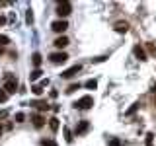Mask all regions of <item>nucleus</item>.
<instances>
[{
  "mask_svg": "<svg viewBox=\"0 0 156 146\" xmlns=\"http://www.w3.org/2000/svg\"><path fill=\"white\" fill-rule=\"evenodd\" d=\"M4 92L10 96V94H16L18 92V80H16V76H12V74H6V84H4Z\"/></svg>",
  "mask_w": 156,
  "mask_h": 146,
  "instance_id": "f257e3e1",
  "label": "nucleus"
},
{
  "mask_svg": "<svg viewBox=\"0 0 156 146\" xmlns=\"http://www.w3.org/2000/svg\"><path fill=\"white\" fill-rule=\"evenodd\" d=\"M72 105H74L76 109H90V107L94 105V97H92V96H84V97H80L78 101H74Z\"/></svg>",
  "mask_w": 156,
  "mask_h": 146,
  "instance_id": "f03ea898",
  "label": "nucleus"
},
{
  "mask_svg": "<svg viewBox=\"0 0 156 146\" xmlns=\"http://www.w3.org/2000/svg\"><path fill=\"white\" fill-rule=\"evenodd\" d=\"M49 58H51L53 64H65V62L68 61V55H66V53H62V51H58V53H53V55H49Z\"/></svg>",
  "mask_w": 156,
  "mask_h": 146,
  "instance_id": "7ed1b4c3",
  "label": "nucleus"
},
{
  "mask_svg": "<svg viewBox=\"0 0 156 146\" xmlns=\"http://www.w3.org/2000/svg\"><path fill=\"white\" fill-rule=\"evenodd\" d=\"M70 12H72L70 2H58V6H57V14H58L61 18H66Z\"/></svg>",
  "mask_w": 156,
  "mask_h": 146,
  "instance_id": "20e7f679",
  "label": "nucleus"
},
{
  "mask_svg": "<svg viewBox=\"0 0 156 146\" xmlns=\"http://www.w3.org/2000/svg\"><path fill=\"white\" fill-rule=\"evenodd\" d=\"M82 70V64H74V66H70V68H66V70L65 72H62V78H66V80H68V78H74L76 74H78V72H80Z\"/></svg>",
  "mask_w": 156,
  "mask_h": 146,
  "instance_id": "39448f33",
  "label": "nucleus"
},
{
  "mask_svg": "<svg viewBox=\"0 0 156 146\" xmlns=\"http://www.w3.org/2000/svg\"><path fill=\"white\" fill-rule=\"evenodd\" d=\"M66 27H68V23L65 22V19H57V22L51 23V29H53V31H57V33L66 31Z\"/></svg>",
  "mask_w": 156,
  "mask_h": 146,
  "instance_id": "423d86ee",
  "label": "nucleus"
},
{
  "mask_svg": "<svg viewBox=\"0 0 156 146\" xmlns=\"http://www.w3.org/2000/svg\"><path fill=\"white\" fill-rule=\"evenodd\" d=\"M88 129H90V123H88V121H80V123L76 125V130H74V133H76V136H80V134H84Z\"/></svg>",
  "mask_w": 156,
  "mask_h": 146,
  "instance_id": "0eeeda50",
  "label": "nucleus"
},
{
  "mask_svg": "<svg viewBox=\"0 0 156 146\" xmlns=\"http://www.w3.org/2000/svg\"><path fill=\"white\" fill-rule=\"evenodd\" d=\"M113 29L117 33H127V31H129V23H127V22H115Z\"/></svg>",
  "mask_w": 156,
  "mask_h": 146,
  "instance_id": "6e6552de",
  "label": "nucleus"
},
{
  "mask_svg": "<svg viewBox=\"0 0 156 146\" xmlns=\"http://www.w3.org/2000/svg\"><path fill=\"white\" fill-rule=\"evenodd\" d=\"M47 84H49V80H43L41 84H33V86H31V92H33L35 96H41V94H43V88H45Z\"/></svg>",
  "mask_w": 156,
  "mask_h": 146,
  "instance_id": "1a4fd4ad",
  "label": "nucleus"
},
{
  "mask_svg": "<svg viewBox=\"0 0 156 146\" xmlns=\"http://www.w3.org/2000/svg\"><path fill=\"white\" fill-rule=\"evenodd\" d=\"M133 53H135V57L139 58V61H146V53H144V49L140 47V45H136V47L133 49Z\"/></svg>",
  "mask_w": 156,
  "mask_h": 146,
  "instance_id": "9d476101",
  "label": "nucleus"
},
{
  "mask_svg": "<svg viewBox=\"0 0 156 146\" xmlns=\"http://www.w3.org/2000/svg\"><path fill=\"white\" fill-rule=\"evenodd\" d=\"M31 121H33V127H35V129H41V127L45 125V119H43V115H33Z\"/></svg>",
  "mask_w": 156,
  "mask_h": 146,
  "instance_id": "9b49d317",
  "label": "nucleus"
},
{
  "mask_svg": "<svg viewBox=\"0 0 156 146\" xmlns=\"http://www.w3.org/2000/svg\"><path fill=\"white\" fill-rule=\"evenodd\" d=\"M41 68H33L31 72H29V82H35V80H39V78H41Z\"/></svg>",
  "mask_w": 156,
  "mask_h": 146,
  "instance_id": "f8f14e48",
  "label": "nucleus"
},
{
  "mask_svg": "<svg viewBox=\"0 0 156 146\" xmlns=\"http://www.w3.org/2000/svg\"><path fill=\"white\" fill-rule=\"evenodd\" d=\"M66 45H68V37L62 35V37H57L55 39V47L57 49H62V47H66Z\"/></svg>",
  "mask_w": 156,
  "mask_h": 146,
  "instance_id": "ddd939ff",
  "label": "nucleus"
},
{
  "mask_svg": "<svg viewBox=\"0 0 156 146\" xmlns=\"http://www.w3.org/2000/svg\"><path fill=\"white\" fill-rule=\"evenodd\" d=\"M31 105H33V107H37L39 111H45V109H49L47 101H41V99H37V101H31Z\"/></svg>",
  "mask_w": 156,
  "mask_h": 146,
  "instance_id": "4468645a",
  "label": "nucleus"
},
{
  "mask_svg": "<svg viewBox=\"0 0 156 146\" xmlns=\"http://www.w3.org/2000/svg\"><path fill=\"white\" fill-rule=\"evenodd\" d=\"M49 127H51L53 133H57V130H58V119H57V117H51V119H49Z\"/></svg>",
  "mask_w": 156,
  "mask_h": 146,
  "instance_id": "2eb2a0df",
  "label": "nucleus"
},
{
  "mask_svg": "<svg viewBox=\"0 0 156 146\" xmlns=\"http://www.w3.org/2000/svg\"><path fill=\"white\" fill-rule=\"evenodd\" d=\"M41 55H39V53H33V57H31V62H33V66L35 68H39V64H41Z\"/></svg>",
  "mask_w": 156,
  "mask_h": 146,
  "instance_id": "dca6fc26",
  "label": "nucleus"
},
{
  "mask_svg": "<svg viewBox=\"0 0 156 146\" xmlns=\"http://www.w3.org/2000/svg\"><path fill=\"white\" fill-rule=\"evenodd\" d=\"M76 90H80V84H70L66 88V94H74Z\"/></svg>",
  "mask_w": 156,
  "mask_h": 146,
  "instance_id": "f3484780",
  "label": "nucleus"
},
{
  "mask_svg": "<svg viewBox=\"0 0 156 146\" xmlns=\"http://www.w3.org/2000/svg\"><path fill=\"white\" fill-rule=\"evenodd\" d=\"M84 86L88 88V90H96V88H98V82H96V80H88Z\"/></svg>",
  "mask_w": 156,
  "mask_h": 146,
  "instance_id": "a211bd4d",
  "label": "nucleus"
},
{
  "mask_svg": "<svg viewBox=\"0 0 156 146\" xmlns=\"http://www.w3.org/2000/svg\"><path fill=\"white\" fill-rule=\"evenodd\" d=\"M26 23H27V26H31V23H33V14H31V10H27V14H26Z\"/></svg>",
  "mask_w": 156,
  "mask_h": 146,
  "instance_id": "6ab92c4d",
  "label": "nucleus"
},
{
  "mask_svg": "<svg viewBox=\"0 0 156 146\" xmlns=\"http://www.w3.org/2000/svg\"><path fill=\"white\" fill-rule=\"evenodd\" d=\"M41 146H58L55 140H47V138H43L41 140Z\"/></svg>",
  "mask_w": 156,
  "mask_h": 146,
  "instance_id": "aec40b11",
  "label": "nucleus"
},
{
  "mask_svg": "<svg viewBox=\"0 0 156 146\" xmlns=\"http://www.w3.org/2000/svg\"><path fill=\"white\" fill-rule=\"evenodd\" d=\"M8 43H10V37H8V35H0V47L8 45Z\"/></svg>",
  "mask_w": 156,
  "mask_h": 146,
  "instance_id": "412c9836",
  "label": "nucleus"
},
{
  "mask_svg": "<svg viewBox=\"0 0 156 146\" xmlns=\"http://www.w3.org/2000/svg\"><path fill=\"white\" fill-rule=\"evenodd\" d=\"M6 99H8V94L4 92V88H0V103H4Z\"/></svg>",
  "mask_w": 156,
  "mask_h": 146,
  "instance_id": "4be33fe9",
  "label": "nucleus"
},
{
  "mask_svg": "<svg viewBox=\"0 0 156 146\" xmlns=\"http://www.w3.org/2000/svg\"><path fill=\"white\" fill-rule=\"evenodd\" d=\"M109 146H123V142H121L119 138H111L109 140Z\"/></svg>",
  "mask_w": 156,
  "mask_h": 146,
  "instance_id": "5701e85b",
  "label": "nucleus"
},
{
  "mask_svg": "<svg viewBox=\"0 0 156 146\" xmlns=\"http://www.w3.org/2000/svg\"><path fill=\"white\" fill-rule=\"evenodd\" d=\"M152 140H154V134L148 133V134H146V146H152Z\"/></svg>",
  "mask_w": 156,
  "mask_h": 146,
  "instance_id": "b1692460",
  "label": "nucleus"
},
{
  "mask_svg": "<svg viewBox=\"0 0 156 146\" xmlns=\"http://www.w3.org/2000/svg\"><path fill=\"white\" fill-rule=\"evenodd\" d=\"M23 119H26L23 113H16V123H23Z\"/></svg>",
  "mask_w": 156,
  "mask_h": 146,
  "instance_id": "393cba45",
  "label": "nucleus"
},
{
  "mask_svg": "<svg viewBox=\"0 0 156 146\" xmlns=\"http://www.w3.org/2000/svg\"><path fill=\"white\" fill-rule=\"evenodd\" d=\"M65 136H66V142H72V133L68 129H65Z\"/></svg>",
  "mask_w": 156,
  "mask_h": 146,
  "instance_id": "a878e982",
  "label": "nucleus"
},
{
  "mask_svg": "<svg viewBox=\"0 0 156 146\" xmlns=\"http://www.w3.org/2000/svg\"><path fill=\"white\" fill-rule=\"evenodd\" d=\"M136 107H139V103H135L133 107H131V109H129V111H127V115H133V113H135V111H136Z\"/></svg>",
  "mask_w": 156,
  "mask_h": 146,
  "instance_id": "bb28decb",
  "label": "nucleus"
},
{
  "mask_svg": "<svg viewBox=\"0 0 156 146\" xmlns=\"http://www.w3.org/2000/svg\"><path fill=\"white\" fill-rule=\"evenodd\" d=\"M105 57H98V58H92V62H104Z\"/></svg>",
  "mask_w": 156,
  "mask_h": 146,
  "instance_id": "cd10ccee",
  "label": "nucleus"
},
{
  "mask_svg": "<svg viewBox=\"0 0 156 146\" xmlns=\"http://www.w3.org/2000/svg\"><path fill=\"white\" fill-rule=\"evenodd\" d=\"M4 22H6V19H4V18H0V26H2V23H4Z\"/></svg>",
  "mask_w": 156,
  "mask_h": 146,
  "instance_id": "c85d7f7f",
  "label": "nucleus"
},
{
  "mask_svg": "<svg viewBox=\"0 0 156 146\" xmlns=\"http://www.w3.org/2000/svg\"><path fill=\"white\" fill-rule=\"evenodd\" d=\"M0 117H6V111H2V113H0Z\"/></svg>",
  "mask_w": 156,
  "mask_h": 146,
  "instance_id": "c756f323",
  "label": "nucleus"
},
{
  "mask_svg": "<svg viewBox=\"0 0 156 146\" xmlns=\"http://www.w3.org/2000/svg\"><path fill=\"white\" fill-rule=\"evenodd\" d=\"M152 92H154V94H156V84H154V86H152Z\"/></svg>",
  "mask_w": 156,
  "mask_h": 146,
  "instance_id": "7c9ffc66",
  "label": "nucleus"
},
{
  "mask_svg": "<svg viewBox=\"0 0 156 146\" xmlns=\"http://www.w3.org/2000/svg\"><path fill=\"white\" fill-rule=\"evenodd\" d=\"M0 136H2V127H0Z\"/></svg>",
  "mask_w": 156,
  "mask_h": 146,
  "instance_id": "2f4dec72",
  "label": "nucleus"
},
{
  "mask_svg": "<svg viewBox=\"0 0 156 146\" xmlns=\"http://www.w3.org/2000/svg\"><path fill=\"white\" fill-rule=\"evenodd\" d=\"M0 55H2V47H0Z\"/></svg>",
  "mask_w": 156,
  "mask_h": 146,
  "instance_id": "473e14b6",
  "label": "nucleus"
}]
</instances>
